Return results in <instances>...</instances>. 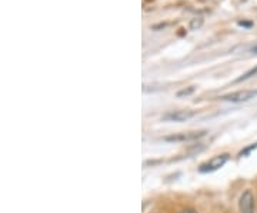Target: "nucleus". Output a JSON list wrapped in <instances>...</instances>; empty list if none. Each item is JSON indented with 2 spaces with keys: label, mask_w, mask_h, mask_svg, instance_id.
<instances>
[{
  "label": "nucleus",
  "mask_w": 257,
  "mask_h": 213,
  "mask_svg": "<svg viewBox=\"0 0 257 213\" xmlns=\"http://www.w3.org/2000/svg\"><path fill=\"white\" fill-rule=\"evenodd\" d=\"M180 213H197L196 210H193V209H186V210H183V212Z\"/></svg>",
  "instance_id": "9b49d317"
},
{
  "label": "nucleus",
  "mask_w": 257,
  "mask_h": 213,
  "mask_svg": "<svg viewBox=\"0 0 257 213\" xmlns=\"http://www.w3.org/2000/svg\"><path fill=\"white\" fill-rule=\"evenodd\" d=\"M203 18H200V16H197V18H193L192 20H190V25H189V28H190V30H199V29L202 28L203 26Z\"/></svg>",
  "instance_id": "0eeeda50"
},
{
  "label": "nucleus",
  "mask_w": 257,
  "mask_h": 213,
  "mask_svg": "<svg viewBox=\"0 0 257 213\" xmlns=\"http://www.w3.org/2000/svg\"><path fill=\"white\" fill-rule=\"evenodd\" d=\"M256 148H257V143L251 145V146H248V148H246L244 150H241V152H240V156H247L248 153H250L251 150H254Z\"/></svg>",
  "instance_id": "1a4fd4ad"
},
{
  "label": "nucleus",
  "mask_w": 257,
  "mask_h": 213,
  "mask_svg": "<svg viewBox=\"0 0 257 213\" xmlns=\"http://www.w3.org/2000/svg\"><path fill=\"white\" fill-rule=\"evenodd\" d=\"M197 115L196 111H190V109H186V111H173L169 112L163 115V121L165 122H186L189 119H192Z\"/></svg>",
  "instance_id": "7ed1b4c3"
},
{
  "label": "nucleus",
  "mask_w": 257,
  "mask_h": 213,
  "mask_svg": "<svg viewBox=\"0 0 257 213\" xmlns=\"http://www.w3.org/2000/svg\"><path fill=\"white\" fill-rule=\"evenodd\" d=\"M256 96L257 90H239V92H233L229 93V94H224V96H221L219 99H220V100H224V102L243 103L254 99Z\"/></svg>",
  "instance_id": "f03ea898"
},
{
  "label": "nucleus",
  "mask_w": 257,
  "mask_h": 213,
  "mask_svg": "<svg viewBox=\"0 0 257 213\" xmlns=\"http://www.w3.org/2000/svg\"><path fill=\"white\" fill-rule=\"evenodd\" d=\"M206 132H189V133H179V135H172V136H166L163 140L166 142H187V140L199 139L204 136Z\"/></svg>",
  "instance_id": "39448f33"
},
{
  "label": "nucleus",
  "mask_w": 257,
  "mask_h": 213,
  "mask_svg": "<svg viewBox=\"0 0 257 213\" xmlns=\"http://www.w3.org/2000/svg\"><path fill=\"white\" fill-rule=\"evenodd\" d=\"M193 92H194V86H190V87H187V89L180 90V92L177 93V96H179V97H183V96H189V94H192Z\"/></svg>",
  "instance_id": "6e6552de"
},
{
  "label": "nucleus",
  "mask_w": 257,
  "mask_h": 213,
  "mask_svg": "<svg viewBox=\"0 0 257 213\" xmlns=\"http://www.w3.org/2000/svg\"><path fill=\"white\" fill-rule=\"evenodd\" d=\"M253 52H256V53H257V47H256V49H253Z\"/></svg>",
  "instance_id": "f8f14e48"
},
{
  "label": "nucleus",
  "mask_w": 257,
  "mask_h": 213,
  "mask_svg": "<svg viewBox=\"0 0 257 213\" xmlns=\"http://www.w3.org/2000/svg\"><path fill=\"white\" fill-rule=\"evenodd\" d=\"M237 25H239V26H243V28H251V26H253L251 22H244V20H240Z\"/></svg>",
  "instance_id": "9d476101"
},
{
  "label": "nucleus",
  "mask_w": 257,
  "mask_h": 213,
  "mask_svg": "<svg viewBox=\"0 0 257 213\" xmlns=\"http://www.w3.org/2000/svg\"><path fill=\"white\" fill-rule=\"evenodd\" d=\"M254 195L251 193V190H246L239 200L240 213H254Z\"/></svg>",
  "instance_id": "20e7f679"
},
{
  "label": "nucleus",
  "mask_w": 257,
  "mask_h": 213,
  "mask_svg": "<svg viewBox=\"0 0 257 213\" xmlns=\"http://www.w3.org/2000/svg\"><path fill=\"white\" fill-rule=\"evenodd\" d=\"M229 160V155L227 153H223V155H217L214 158L209 159L207 162H204L199 167V172L202 173H209V172H214V170H219L220 167L226 165V162Z\"/></svg>",
  "instance_id": "f257e3e1"
},
{
  "label": "nucleus",
  "mask_w": 257,
  "mask_h": 213,
  "mask_svg": "<svg viewBox=\"0 0 257 213\" xmlns=\"http://www.w3.org/2000/svg\"><path fill=\"white\" fill-rule=\"evenodd\" d=\"M253 76H257V65L253 67V69H250L247 70L244 74H241L239 79L236 80V83H240V82H243V80H247V79H251Z\"/></svg>",
  "instance_id": "423d86ee"
}]
</instances>
